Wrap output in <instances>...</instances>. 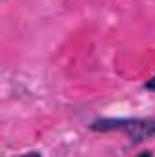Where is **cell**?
<instances>
[{"label": "cell", "instance_id": "277c9868", "mask_svg": "<svg viewBox=\"0 0 155 157\" xmlns=\"http://www.w3.org/2000/svg\"><path fill=\"white\" fill-rule=\"evenodd\" d=\"M135 157H153V154H152L150 150H144V152H141L139 155H135Z\"/></svg>", "mask_w": 155, "mask_h": 157}, {"label": "cell", "instance_id": "7a4b0ae2", "mask_svg": "<svg viewBox=\"0 0 155 157\" xmlns=\"http://www.w3.org/2000/svg\"><path fill=\"white\" fill-rule=\"evenodd\" d=\"M144 88L148 90V91H155V75L152 78H148L146 80V84H144Z\"/></svg>", "mask_w": 155, "mask_h": 157}, {"label": "cell", "instance_id": "6da1fadb", "mask_svg": "<svg viewBox=\"0 0 155 157\" xmlns=\"http://www.w3.org/2000/svg\"><path fill=\"white\" fill-rule=\"evenodd\" d=\"M89 130L93 132H124L133 143H142L155 135V117L148 119H95L89 124Z\"/></svg>", "mask_w": 155, "mask_h": 157}, {"label": "cell", "instance_id": "3957f363", "mask_svg": "<svg viewBox=\"0 0 155 157\" xmlns=\"http://www.w3.org/2000/svg\"><path fill=\"white\" fill-rule=\"evenodd\" d=\"M20 157H42V154L40 152H28V154H24V155Z\"/></svg>", "mask_w": 155, "mask_h": 157}]
</instances>
